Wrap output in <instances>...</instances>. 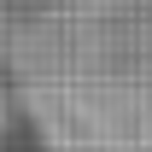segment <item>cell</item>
I'll return each instance as SVG.
<instances>
[{
  "label": "cell",
  "mask_w": 152,
  "mask_h": 152,
  "mask_svg": "<svg viewBox=\"0 0 152 152\" xmlns=\"http://www.w3.org/2000/svg\"><path fill=\"white\" fill-rule=\"evenodd\" d=\"M12 53L53 152H152V0H64Z\"/></svg>",
  "instance_id": "1"
}]
</instances>
